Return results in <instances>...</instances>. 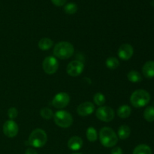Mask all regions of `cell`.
<instances>
[{"label": "cell", "mask_w": 154, "mask_h": 154, "mask_svg": "<svg viewBox=\"0 0 154 154\" xmlns=\"http://www.w3.org/2000/svg\"><path fill=\"white\" fill-rule=\"evenodd\" d=\"M99 138L101 144L104 147H108V148L116 146L119 139L117 133L114 132V129L110 127H107V126H105L100 129Z\"/></svg>", "instance_id": "1"}, {"label": "cell", "mask_w": 154, "mask_h": 154, "mask_svg": "<svg viewBox=\"0 0 154 154\" xmlns=\"http://www.w3.org/2000/svg\"><path fill=\"white\" fill-rule=\"evenodd\" d=\"M75 53V48L68 42H60L56 44L54 48V55L57 59L67 60L72 57Z\"/></svg>", "instance_id": "2"}, {"label": "cell", "mask_w": 154, "mask_h": 154, "mask_svg": "<svg viewBox=\"0 0 154 154\" xmlns=\"http://www.w3.org/2000/svg\"><path fill=\"white\" fill-rule=\"evenodd\" d=\"M150 101V95L146 90L139 89L132 93L130 103L134 108H141L146 106Z\"/></svg>", "instance_id": "3"}, {"label": "cell", "mask_w": 154, "mask_h": 154, "mask_svg": "<svg viewBox=\"0 0 154 154\" xmlns=\"http://www.w3.org/2000/svg\"><path fill=\"white\" fill-rule=\"evenodd\" d=\"M28 141L30 146L35 148H40L46 144L48 135L42 129H35L30 133Z\"/></svg>", "instance_id": "4"}, {"label": "cell", "mask_w": 154, "mask_h": 154, "mask_svg": "<svg viewBox=\"0 0 154 154\" xmlns=\"http://www.w3.org/2000/svg\"><path fill=\"white\" fill-rule=\"evenodd\" d=\"M54 120L59 127L66 129L70 127L73 123V117L69 111L60 110L54 114Z\"/></svg>", "instance_id": "5"}, {"label": "cell", "mask_w": 154, "mask_h": 154, "mask_svg": "<svg viewBox=\"0 0 154 154\" xmlns=\"http://www.w3.org/2000/svg\"><path fill=\"white\" fill-rule=\"evenodd\" d=\"M96 116L99 120L105 123H109L114 120L115 113L113 108L109 106H101L97 108Z\"/></svg>", "instance_id": "6"}, {"label": "cell", "mask_w": 154, "mask_h": 154, "mask_svg": "<svg viewBox=\"0 0 154 154\" xmlns=\"http://www.w3.org/2000/svg\"><path fill=\"white\" fill-rule=\"evenodd\" d=\"M44 72L48 75H54L59 69V62L55 57L48 56L45 57L42 63Z\"/></svg>", "instance_id": "7"}, {"label": "cell", "mask_w": 154, "mask_h": 154, "mask_svg": "<svg viewBox=\"0 0 154 154\" xmlns=\"http://www.w3.org/2000/svg\"><path fill=\"white\" fill-rule=\"evenodd\" d=\"M70 102V96L67 93L61 92L55 95L52 100V105L57 109H63Z\"/></svg>", "instance_id": "8"}, {"label": "cell", "mask_w": 154, "mask_h": 154, "mask_svg": "<svg viewBox=\"0 0 154 154\" xmlns=\"http://www.w3.org/2000/svg\"><path fill=\"white\" fill-rule=\"evenodd\" d=\"M84 69V65L79 60H72L68 64L66 68L67 74L71 77H78Z\"/></svg>", "instance_id": "9"}, {"label": "cell", "mask_w": 154, "mask_h": 154, "mask_svg": "<svg viewBox=\"0 0 154 154\" xmlns=\"http://www.w3.org/2000/svg\"><path fill=\"white\" fill-rule=\"evenodd\" d=\"M3 133L8 138H14L19 132V127L17 123L12 120H8L5 122L2 126Z\"/></svg>", "instance_id": "10"}, {"label": "cell", "mask_w": 154, "mask_h": 154, "mask_svg": "<svg viewBox=\"0 0 154 154\" xmlns=\"http://www.w3.org/2000/svg\"><path fill=\"white\" fill-rule=\"evenodd\" d=\"M134 54V49L129 44H123L119 48L117 51V55L119 58L124 61L130 60Z\"/></svg>", "instance_id": "11"}, {"label": "cell", "mask_w": 154, "mask_h": 154, "mask_svg": "<svg viewBox=\"0 0 154 154\" xmlns=\"http://www.w3.org/2000/svg\"><path fill=\"white\" fill-rule=\"evenodd\" d=\"M95 111L94 104L90 102H85L80 104L77 108V113L81 117H87L93 114Z\"/></svg>", "instance_id": "12"}, {"label": "cell", "mask_w": 154, "mask_h": 154, "mask_svg": "<svg viewBox=\"0 0 154 154\" xmlns=\"http://www.w3.org/2000/svg\"><path fill=\"white\" fill-rule=\"evenodd\" d=\"M83 139L79 136H73L68 141V147L73 151H78L83 147Z\"/></svg>", "instance_id": "13"}, {"label": "cell", "mask_w": 154, "mask_h": 154, "mask_svg": "<svg viewBox=\"0 0 154 154\" xmlns=\"http://www.w3.org/2000/svg\"><path fill=\"white\" fill-rule=\"evenodd\" d=\"M143 75L146 78H154V61H148L144 63L142 67Z\"/></svg>", "instance_id": "14"}, {"label": "cell", "mask_w": 154, "mask_h": 154, "mask_svg": "<svg viewBox=\"0 0 154 154\" xmlns=\"http://www.w3.org/2000/svg\"><path fill=\"white\" fill-rule=\"evenodd\" d=\"M132 113V109L130 106L127 105H123L119 107L117 111V115L121 119L128 118L131 115Z\"/></svg>", "instance_id": "15"}, {"label": "cell", "mask_w": 154, "mask_h": 154, "mask_svg": "<svg viewBox=\"0 0 154 154\" xmlns=\"http://www.w3.org/2000/svg\"><path fill=\"white\" fill-rule=\"evenodd\" d=\"M131 134V129L127 125H122L118 128L117 136L121 140H126L129 137Z\"/></svg>", "instance_id": "16"}, {"label": "cell", "mask_w": 154, "mask_h": 154, "mask_svg": "<svg viewBox=\"0 0 154 154\" xmlns=\"http://www.w3.org/2000/svg\"><path fill=\"white\" fill-rule=\"evenodd\" d=\"M53 45H54V42L49 38H42L38 44V48L42 51H48L52 48Z\"/></svg>", "instance_id": "17"}, {"label": "cell", "mask_w": 154, "mask_h": 154, "mask_svg": "<svg viewBox=\"0 0 154 154\" xmlns=\"http://www.w3.org/2000/svg\"><path fill=\"white\" fill-rule=\"evenodd\" d=\"M127 78L130 82L138 83L142 81V76L141 74L135 70H132L127 74Z\"/></svg>", "instance_id": "18"}, {"label": "cell", "mask_w": 154, "mask_h": 154, "mask_svg": "<svg viewBox=\"0 0 154 154\" xmlns=\"http://www.w3.org/2000/svg\"><path fill=\"white\" fill-rule=\"evenodd\" d=\"M132 154H152V150L147 144H139L134 149Z\"/></svg>", "instance_id": "19"}, {"label": "cell", "mask_w": 154, "mask_h": 154, "mask_svg": "<svg viewBox=\"0 0 154 154\" xmlns=\"http://www.w3.org/2000/svg\"><path fill=\"white\" fill-rule=\"evenodd\" d=\"M105 66L111 70H114L120 66V62L116 57H108L105 61Z\"/></svg>", "instance_id": "20"}, {"label": "cell", "mask_w": 154, "mask_h": 154, "mask_svg": "<svg viewBox=\"0 0 154 154\" xmlns=\"http://www.w3.org/2000/svg\"><path fill=\"white\" fill-rule=\"evenodd\" d=\"M86 136L87 140L90 142H94L98 139V133L97 131L95 128L89 127L87 128V132H86Z\"/></svg>", "instance_id": "21"}, {"label": "cell", "mask_w": 154, "mask_h": 154, "mask_svg": "<svg viewBox=\"0 0 154 154\" xmlns=\"http://www.w3.org/2000/svg\"><path fill=\"white\" fill-rule=\"evenodd\" d=\"M144 118L147 122L154 121V107L148 106L144 111Z\"/></svg>", "instance_id": "22"}, {"label": "cell", "mask_w": 154, "mask_h": 154, "mask_svg": "<svg viewBox=\"0 0 154 154\" xmlns=\"http://www.w3.org/2000/svg\"><path fill=\"white\" fill-rule=\"evenodd\" d=\"M93 102L98 106H103L105 105V102H106V98H105V95L103 93H97L93 96Z\"/></svg>", "instance_id": "23"}, {"label": "cell", "mask_w": 154, "mask_h": 154, "mask_svg": "<svg viewBox=\"0 0 154 154\" xmlns=\"http://www.w3.org/2000/svg\"><path fill=\"white\" fill-rule=\"evenodd\" d=\"M54 114L52 110L49 108H42L40 110L41 117L46 120H51L52 117H54Z\"/></svg>", "instance_id": "24"}, {"label": "cell", "mask_w": 154, "mask_h": 154, "mask_svg": "<svg viewBox=\"0 0 154 154\" xmlns=\"http://www.w3.org/2000/svg\"><path fill=\"white\" fill-rule=\"evenodd\" d=\"M63 10L68 14H74L78 11V5L73 2L68 3V4L65 5Z\"/></svg>", "instance_id": "25"}, {"label": "cell", "mask_w": 154, "mask_h": 154, "mask_svg": "<svg viewBox=\"0 0 154 154\" xmlns=\"http://www.w3.org/2000/svg\"><path fill=\"white\" fill-rule=\"evenodd\" d=\"M18 116V111L14 107H11L8 110V117L10 120H14Z\"/></svg>", "instance_id": "26"}, {"label": "cell", "mask_w": 154, "mask_h": 154, "mask_svg": "<svg viewBox=\"0 0 154 154\" xmlns=\"http://www.w3.org/2000/svg\"><path fill=\"white\" fill-rule=\"evenodd\" d=\"M66 1L67 0H51L53 4L56 6H58V7H61V6L64 5L66 4Z\"/></svg>", "instance_id": "27"}, {"label": "cell", "mask_w": 154, "mask_h": 154, "mask_svg": "<svg viewBox=\"0 0 154 154\" xmlns=\"http://www.w3.org/2000/svg\"><path fill=\"white\" fill-rule=\"evenodd\" d=\"M123 150L120 147H115L111 150V154H123Z\"/></svg>", "instance_id": "28"}, {"label": "cell", "mask_w": 154, "mask_h": 154, "mask_svg": "<svg viewBox=\"0 0 154 154\" xmlns=\"http://www.w3.org/2000/svg\"><path fill=\"white\" fill-rule=\"evenodd\" d=\"M25 154H38V152L32 147H29L26 150Z\"/></svg>", "instance_id": "29"}, {"label": "cell", "mask_w": 154, "mask_h": 154, "mask_svg": "<svg viewBox=\"0 0 154 154\" xmlns=\"http://www.w3.org/2000/svg\"><path fill=\"white\" fill-rule=\"evenodd\" d=\"M151 5H153V7H154V0H153V1L151 2Z\"/></svg>", "instance_id": "30"}, {"label": "cell", "mask_w": 154, "mask_h": 154, "mask_svg": "<svg viewBox=\"0 0 154 154\" xmlns=\"http://www.w3.org/2000/svg\"><path fill=\"white\" fill-rule=\"evenodd\" d=\"M72 154H81V153H72Z\"/></svg>", "instance_id": "31"}]
</instances>
